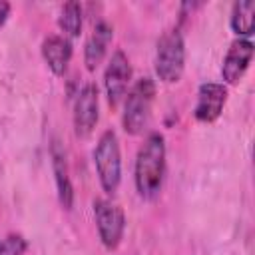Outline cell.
I'll list each match as a JSON object with an SVG mask.
<instances>
[{"instance_id":"1","label":"cell","mask_w":255,"mask_h":255,"mask_svg":"<svg viewBox=\"0 0 255 255\" xmlns=\"http://www.w3.org/2000/svg\"><path fill=\"white\" fill-rule=\"evenodd\" d=\"M165 175V139L159 131H151L135 157V189L143 199H153L161 191Z\"/></svg>"},{"instance_id":"2","label":"cell","mask_w":255,"mask_h":255,"mask_svg":"<svg viewBox=\"0 0 255 255\" xmlns=\"http://www.w3.org/2000/svg\"><path fill=\"white\" fill-rule=\"evenodd\" d=\"M155 100V84L151 78H139L128 92L124 106V129L131 135L141 133L151 118V104Z\"/></svg>"},{"instance_id":"3","label":"cell","mask_w":255,"mask_h":255,"mask_svg":"<svg viewBox=\"0 0 255 255\" xmlns=\"http://www.w3.org/2000/svg\"><path fill=\"white\" fill-rule=\"evenodd\" d=\"M94 165H96V173L100 177L102 189L106 193L114 195L118 191V185L122 179L120 143H118V135L114 129H106L100 135L98 145L94 149Z\"/></svg>"},{"instance_id":"4","label":"cell","mask_w":255,"mask_h":255,"mask_svg":"<svg viewBox=\"0 0 255 255\" xmlns=\"http://www.w3.org/2000/svg\"><path fill=\"white\" fill-rule=\"evenodd\" d=\"M185 66V44L179 28L161 34L155 50V74L161 82L173 84L181 78Z\"/></svg>"},{"instance_id":"5","label":"cell","mask_w":255,"mask_h":255,"mask_svg":"<svg viewBox=\"0 0 255 255\" xmlns=\"http://www.w3.org/2000/svg\"><path fill=\"white\" fill-rule=\"evenodd\" d=\"M94 215L98 225V235L106 249H116L124 237L126 231V215L122 207L108 199H96L94 201Z\"/></svg>"},{"instance_id":"6","label":"cell","mask_w":255,"mask_h":255,"mask_svg":"<svg viewBox=\"0 0 255 255\" xmlns=\"http://www.w3.org/2000/svg\"><path fill=\"white\" fill-rule=\"evenodd\" d=\"M129 80H131L129 60L122 50H116L112 60H110V64H108V68H106V74H104L106 96H108V104L112 108H116L124 100V96L128 94Z\"/></svg>"},{"instance_id":"7","label":"cell","mask_w":255,"mask_h":255,"mask_svg":"<svg viewBox=\"0 0 255 255\" xmlns=\"http://www.w3.org/2000/svg\"><path fill=\"white\" fill-rule=\"evenodd\" d=\"M98 124V86L86 82L74 102V129L78 137H88Z\"/></svg>"},{"instance_id":"8","label":"cell","mask_w":255,"mask_h":255,"mask_svg":"<svg viewBox=\"0 0 255 255\" xmlns=\"http://www.w3.org/2000/svg\"><path fill=\"white\" fill-rule=\"evenodd\" d=\"M253 58V44L247 38H237L235 42H231L225 58H223V66H221V76L225 80V84L235 86L239 84V80L243 78V74L247 72L249 64Z\"/></svg>"},{"instance_id":"9","label":"cell","mask_w":255,"mask_h":255,"mask_svg":"<svg viewBox=\"0 0 255 255\" xmlns=\"http://www.w3.org/2000/svg\"><path fill=\"white\" fill-rule=\"evenodd\" d=\"M225 102H227V88L223 84H215V82L201 84L197 90V104L193 110L195 120L205 124L215 122L221 116Z\"/></svg>"},{"instance_id":"10","label":"cell","mask_w":255,"mask_h":255,"mask_svg":"<svg viewBox=\"0 0 255 255\" xmlns=\"http://www.w3.org/2000/svg\"><path fill=\"white\" fill-rule=\"evenodd\" d=\"M112 38H114L112 24L106 22V20H100L94 26L90 38L86 40V48H84V64H86L88 70H96L100 66V62L104 60L106 50H108Z\"/></svg>"},{"instance_id":"11","label":"cell","mask_w":255,"mask_h":255,"mask_svg":"<svg viewBox=\"0 0 255 255\" xmlns=\"http://www.w3.org/2000/svg\"><path fill=\"white\" fill-rule=\"evenodd\" d=\"M50 155H52V169H54V175H56L58 199H60L64 209H72V205H74V187H72V181H70V175H68L66 153H64V149H62L58 139L52 141Z\"/></svg>"},{"instance_id":"12","label":"cell","mask_w":255,"mask_h":255,"mask_svg":"<svg viewBox=\"0 0 255 255\" xmlns=\"http://www.w3.org/2000/svg\"><path fill=\"white\" fill-rule=\"evenodd\" d=\"M42 56L48 68L56 76H62L72 60V42L66 36H48L42 42Z\"/></svg>"},{"instance_id":"13","label":"cell","mask_w":255,"mask_h":255,"mask_svg":"<svg viewBox=\"0 0 255 255\" xmlns=\"http://www.w3.org/2000/svg\"><path fill=\"white\" fill-rule=\"evenodd\" d=\"M255 2L253 0H241L233 4L231 10V30L237 36H251L253 34V26H255Z\"/></svg>"},{"instance_id":"14","label":"cell","mask_w":255,"mask_h":255,"mask_svg":"<svg viewBox=\"0 0 255 255\" xmlns=\"http://www.w3.org/2000/svg\"><path fill=\"white\" fill-rule=\"evenodd\" d=\"M58 24L62 28V32L70 38H78L80 32H82V24H84V10H82V4L76 2V0H70L62 6V12H60V18H58Z\"/></svg>"},{"instance_id":"15","label":"cell","mask_w":255,"mask_h":255,"mask_svg":"<svg viewBox=\"0 0 255 255\" xmlns=\"http://www.w3.org/2000/svg\"><path fill=\"white\" fill-rule=\"evenodd\" d=\"M28 241L20 233H10L0 241V255H24Z\"/></svg>"},{"instance_id":"16","label":"cell","mask_w":255,"mask_h":255,"mask_svg":"<svg viewBox=\"0 0 255 255\" xmlns=\"http://www.w3.org/2000/svg\"><path fill=\"white\" fill-rule=\"evenodd\" d=\"M8 16H10V4L4 2V0H0V26L8 20Z\"/></svg>"}]
</instances>
